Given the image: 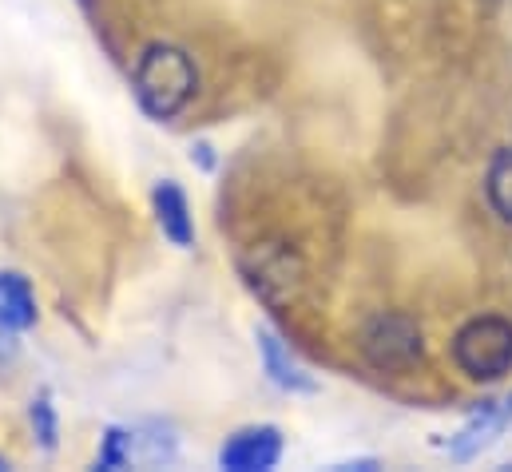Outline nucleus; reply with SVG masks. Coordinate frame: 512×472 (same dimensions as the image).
Returning a JSON list of instances; mask_svg holds the SVG:
<instances>
[{
  "label": "nucleus",
  "instance_id": "1",
  "mask_svg": "<svg viewBox=\"0 0 512 472\" xmlns=\"http://www.w3.org/2000/svg\"><path fill=\"white\" fill-rule=\"evenodd\" d=\"M195 64L175 44H151L143 60L135 64V100L147 116L171 119L179 116L195 96Z\"/></svg>",
  "mask_w": 512,
  "mask_h": 472
},
{
  "label": "nucleus",
  "instance_id": "2",
  "mask_svg": "<svg viewBox=\"0 0 512 472\" xmlns=\"http://www.w3.org/2000/svg\"><path fill=\"white\" fill-rule=\"evenodd\" d=\"M453 361L473 381H501L512 373V322L497 314L465 322L453 338Z\"/></svg>",
  "mask_w": 512,
  "mask_h": 472
},
{
  "label": "nucleus",
  "instance_id": "3",
  "mask_svg": "<svg viewBox=\"0 0 512 472\" xmlns=\"http://www.w3.org/2000/svg\"><path fill=\"white\" fill-rule=\"evenodd\" d=\"M362 350L378 369H405L421 357V330L405 314H378L362 330Z\"/></svg>",
  "mask_w": 512,
  "mask_h": 472
},
{
  "label": "nucleus",
  "instance_id": "4",
  "mask_svg": "<svg viewBox=\"0 0 512 472\" xmlns=\"http://www.w3.org/2000/svg\"><path fill=\"white\" fill-rule=\"evenodd\" d=\"M282 457V437L278 429L262 425V429H243L235 433L223 453H219V465L231 472H262V469H274Z\"/></svg>",
  "mask_w": 512,
  "mask_h": 472
},
{
  "label": "nucleus",
  "instance_id": "5",
  "mask_svg": "<svg viewBox=\"0 0 512 472\" xmlns=\"http://www.w3.org/2000/svg\"><path fill=\"white\" fill-rule=\"evenodd\" d=\"M512 417V401H489V405H481L461 429H457V437L449 441V457L453 461H473L481 449H489L497 437H501V429L509 425Z\"/></svg>",
  "mask_w": 512,
  "mask_h": 472
},
{
  "label": "nucleus",
  "instance_id": "6",
  "mask_svg": "<svg viewBox=\"0 0 512 472\" xmlns=\"http://www.w3.org/2000/svg\"><path fill=\"white\" fill-rule=\"evenodd\" d=\"M258 350H262V365H266V373L278 389H290V393H314L318 389L314 377L298 365V357L290 354L270 330H258Z\"/></svg>",
  "mask_w": 512,
  "mask_h": 472
},
{
  "label": "nucleus",
  "instance_id": "7",
  "mask_svg": "<svg viewBox=\"0 0 512 472\" xmlns=\"http://www.w3.org/2000/svg\"><path fill=\"white\" fill-rule=\"evenodd\" d=\"M155 219H159V231L171 238L175 246H191V238H195L191 207H187V195L171 179H163L155 187Z\"/></svg>",
  "mask_w": 512,
  "mask_h": 472
},
{
  "label": "nucleus",
  "instance_id": "8",
  "mask_svg": "<svg viewBox=\"0 0 512 472\" xmlns=\"http://www.w3.org/2000/svg\"><path fill=\"white\" fill-rule=\"evenodd\" d=\"M36 322L32 290L20 274H0V330H28Z\"/></svg>",
  "mask_w": 512,
  "mask_h": 472
},
{
  "label": "nucleus",
  "instance_id": "9",
  "mask_svg": "<svg viewBox=\"0 0 512 472\" xmlns=\"http://www.w3.org/2000/svg\"><path fill=\"white\" fill-rule=\"evenodd\" d=\"M485 195L493 203V211L512 223V147H501L489 163V175H485Z\"/></svg>",
  "mask_w": 512,
  "mask_h": 472
},
{
  "label": "nucleus",
  "instance_id": "10",
  "mask_svg": "<svg viewBox=\"0 0 512 472\" xmlns=\"http://www.w3.org/2000/svg\"><path fill=\"white\" fill-rule=\"evenodd\" d=\"M128 449L131 461H139V465H159V461L175 457V441L163 429H135L128 433Z\"/></svg>",
  "mask_w": 512,
  "mask_h": 472
},
{
  "label": "nucleus",
  "instance_id": "11",
  "mask_svg": "<svg viewBox=\"0 0 512 472\" xmlns=\"http://www.w3.org/2000/svg\"><path fill=\"white\" fill-rule=\"evenodd\" d=\"M32 421L40 425V441H44V449H52V445H56V425H52V409H48V401H36Z\"/></svg>",
  "mask_w": 512,
  "mask_h": 472
},
{
  "label": "nucleus",
  "instance_id": "12",
  "mask_svg": "<svg viewBox=\"0 0 512 472\" xmlns=\"http://www.w3.org/2000/svg\"><path fill=\"white\" fill-rule=\"evenodd\" d=\"M0 469H8V465H4V457H0Z\"/></svg>",
  "mask_w": 512,
  "mask_h": 472
}]
</instances>
